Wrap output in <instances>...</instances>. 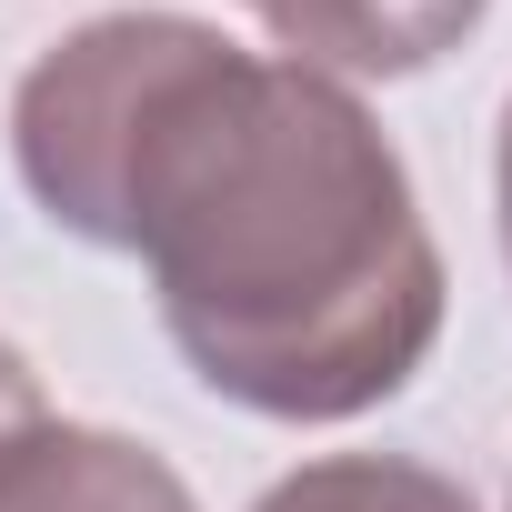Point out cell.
I'll use <instances>...</instances> for the list:
<instances>
[{"label": "cell", "instance_id": "3957f363", "mask_svg": "<svg viewBox=\"0 0 512 512\" xmlns=\"http://www.w3.org/2000/svg\"><path fill=\"white\" fill-rule=\"evenodd\" d=\"M251 21L322 81H402L472 41L482 0H251Z\"/></svg>", "mask_w": 512, "mask_h": 512}, {"label": "cell", "instance_id": "8992f818", "mask_svg": "<svg viewBox=\"0 0 512 512\" xmlns=\"http://www.w3.org/2000/svg\"><path fill=\"white\" fill-rule=\"evenodd\" d=\"M492 181H502V251H512V101H502V161H492Z\"/></svg>", "mask_w": 512, "mask_h": 512}, {"label": "cell", "instance_id": "6da1fadb", "mask_svg": "<svg viewBox=\"0 0 512 512\" xmlns=\"http://www.w3.org/2000/svg\"><path fill=\"white\" fill-rule=\"evenodd\" d=\"M31 201L151 272L181 362L262 422H352L442 342V251L382 121L191 11H111L11 91Z\"/></svg>", "mask_w": 512, "mask_h": 512}, {"label": "cell", "instance_id": "7a4b0ae2", "mask_svg": "<svg viewBox=\"0 0 512 512\" xmlns=\"http://www.w3.org/2000/svg\"><path fill=\"white\" fill-rule=\"evenodd\" d=\"M0 512H201V502L151 442L41 412L0 442Z\"/></svg>", "mask_w": 512, "mask_h": 512}, {"label": "cell", "instance_id": "5b68a950", "mask_svg": "<svg viewBox=\"0 0 512 512\" xmlns=\"http://www.w3.org/2000/svg\"><path fill=\"white\" fill-rule=\"evenodd\" d=\"M21 422H41V382H31V362L0 342V442H11Z\"/></svg>", "mask_w": 512, "mask_h": 512}, {"label": "cell", "instance_id": "277c9868", "mask_svg": "<svg viewBox=\"0 0 512 512\" xmlns=\"http://www.w3.org/2000/svg\"><path fill=\"white\" fill-rule=\"evenodd\" d=\"M251 512H472V492L402 452H332V462L282 472Z\"/></svg>", "mask_w": 512, "mask_h": 512}]
</instances>
